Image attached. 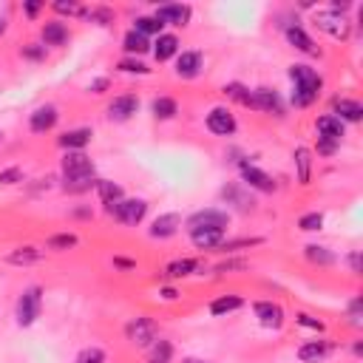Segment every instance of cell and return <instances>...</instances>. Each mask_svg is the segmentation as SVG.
Here are the masks:
<instances>
[{
    "mask_svg": "<svg viewBox=\"0 0 363 363\" xmlns=\"http://www.w3.org/2000/svg\"><path fill=\"white\" fill-rule=\"evenodd\" d=\"M289 79H292V105L295 108H309L318 96H320V91H323V77L312 68V65H303V62H295V65H289Z\"/></svg>",
    "mask_w": 363,
    "mask_h": 363,
    "instance_id": "1",
    "label": "cell"
},
{
    "mask_svg": "<svg viewBox=\"0 0 363 363\" xmlns=\"http://www.w3.org/2000/svg\"><path fill=\"white\" fill-rule=\"evenodd\" d=\"M125 337L130 346L136 349H150L156 340H159V323L147 315H136L125 323Z\"/></svg>",
    "mask_w": 363,
    "mask_h": 363,
    "instance_id": "2",
    "label": "cell"
},
{
    "mask_svg": "<svg viewBox=\"0 0 363 363\" xmlns=\"http://www.w3.org/2000/svg\"><path fill=\"white\" fill-rule=\"evenodd\" d=\"M60 173H62V182L96 179V164L85 156V150H65L62 159H60Z\"/></svg>",
    "mask_w": 363,
    "mask_h": 363,
    "instance_id": "3",
    "label": "cell"
},
{
    "mask_svg": "<svg viewBox=\"0 0 363 363\" xmlns=\"http://www.w3.org/2000/svg\"><path fill=\"white\" fill-rule=\"evenodd\" d=\"M227 227H230V213L227 210H218V207L196 210L184 221V230L187 233H196V230H224L227 233Z\"/></svg>",
    "mask_w": 363,
    "mask_h": 363,
    "instance_id": "4",
    "label": "cell"
},
{
    "mask_svg": "<svg viewBox=\"0 0 363 363\" xmlns=\"http://www.w3.org/2000/svg\"><path fill=\"white\" fill-rule=\"evenodd\" d=\"M40 312H43V289H40V286L23 289V295L17 298V309H14L17 326H31V323H37Z\"/></svg>",
    "mask_w": 363,
    "mask_h": 363,
    "instance_id": "5",
    "label": "cell"
},
{
    "mask_svg": "<svg viewBox=\"0 0 363 363\" xmlns=\"http://www.w3.org/2000/svg\"><path fill=\"white\" fill-rule=\"evenodd\" d=\"M105 210H108V216H113L119 224L136 227V224L147 216V201H145V199H122V201H116V204H111V207H105Z\"/></svg>",
    "mask_w": 363,
    "mask_h": 363,
    "instance_id": "6",
    "label": "cell"
},
{
    "mask_svg": "<svg viewBox=\"0 0 363 363\" xmlns=\"http://www.w3.org/2000/svg\"><path fill=\"white\" fill-rule=\"evenodd\" d=\"M315 26L320 31H326L329 37H335V40H346L349 37V20H346V14H340L335 9L315 11Z\"/></svg>",
    "mask_w": 363,
    "mask_h": 363,
    "instance_id": "7",
    "label": "cell"
},
{
    "mask_svg": "<svg viewBox=\"0 0 363 363\" xmlns=\"http://www.w3.org/2000/svg\"><path fill=\"white\" fill-rule=\"evenodd\" d=\"M238 170H241V182H244V187L258 190V193H275V190H278L275 179H272L269 173H264L261 167L250 164L247 159H241V162H238Z\"/></svg>",
    "mask_w": 363,
    "mask_h": 363,
    "instance_id": "8",
    "label": "cell"
},
{
    "mask_svg": "<svg viewBox=\"0 0 363 363\" xmlns=\"http://www.w3.org/2000/svg\"><path fill=\"white\" fill-rule=\"evenodd\" d=\"M162 26H176V28H184L187 23H190V17H193V9L187 6V3H162L159 9H156V14H153Z\"/></svg>",
    "mask_w": 363,
    "mask_h": 363,
    "instance_id": "9",
    "label": "cell"
},
{
    "mask_svg": "<svg viewBox=\"0 0 363 363\" xmlns=\"http://www.w3.org/2000/svg\"><path fill=\"white\" fill-rule=\"evenodd\" d=\"M250 108L258 111V113L284 116V102H281L278 91H272V88H255V91H250Z\"/></svg>",
    "mask_w": 363,
    "mask_h": 363,
    "instance_id": "10",
    "label": "cell"
},
{
    "mask_svg": "<svg viewBox=\"0 0 363 363\" xmlns=\"http://www.w3.org/2000/svg\"><path fill=\"white\" fill-rule=\"evenodd\" d=\"M207 130L216 133V136H233V133L238 130V122H235V116H233L230 108L216 105V108L207 113Z\"/></svg>",
    "mask_w": 363,
    "mask_h": 363,
    "instance_id": "11",
    "label": "cell"
},
{
    "mask_svg": "<svg viewBox=\"0 0 363 363\" xmlns=\"http://www.w3.org/2000/svg\"><path fill=\"white\" fill-rule=\"evenodd\" d=\"M139 111V96L136 94H119L108 102V119L111 122H128Z\"/></svg>",
    "mask_w": 363,
    "mask_h": 363,
    "instance_id": "12",
    "label": "cell"
},
{
    "mask_svg": "<svg viewBox=\"0 0 363 363\" xmlns=\"http://www.w3.org/2000/svg\"><path fill=\"white\" fill-rule=\"evenodd\" d=\"M57 122H60V111H57V105H40V108H34L31 116H28V128H31V133H48V130L57 128Z\"/></svg>",
    "mask_w": 363,
    "mask_h": 363,
    "instance_id": "13",
    "label": "cell"
},
{
    "mask_svg": "<svg viewBox=\"0 0 363 363\" xmlns=\"http://www.w3.org/2000/svg\"><path fill=\"white\" fill-rule=\"evenodd\" d=\"M284 37H286V43L295 48V51H301V54H309V57H315V54H320V48L315 45V40L298 26V23H292V26H284Z\"/></svg>",
    "mask_w": 363,
    "mask_h": 363,
    "instance_id": "14",
    "label": "cell"
},
{
    "mask_svg": "<svg viewBox=\"0 0 363 363\" xmlns=\"http://www.w3.org/2000/svg\"><path fill=\"white\" fill-rule=\"evenodd\" d=\"M179 230H182V216H179V213H162V216H156V218L150 221L147 235H150V238H170V235H176Z\"/></svg>",
    "mask_w": 363,
    "mask_h": 363,
    "instance_id": "15",
    "label": "cell"
},
{
    "mask_svg": "<svg viewBox=\"0 0 363 363\" xmlns=\"http://www.w3.org/2000/svg\"><path fill=\"white\" fill-rule=\"evenodd\" d=\"M252 312H255L258 323L267 326V329H281L284 326V309L278 303H272V301H255Z\"/></svg>",
    "mask_w": 363,
    "mask_h": 363,
    "instance_id": "16",
    "label": "cell"
},
{
    "mask_svg": "<svg viewBox=\"0 0 363 363\" xmlns=\"http://www.w3.org/2000/svg\"><path fill=\"white\" fill-rule=\"evenodd\" d=\"M201 68H204L201 51H182V54H176V77L193 79V77L201 74Z\"/></svg>",
    "mask_w": 363,
    "mask_h": 363,
    "instance_id": "17",
    "label": "cell"
},
{
    "mask_svg": "<svg viewBox=\"0 0 363 363\" xmlns=\"http://www.w3.org/2000/svg\"><path fill=\"white\" fill-rule=\"evenodd\" d=\"M332 116H337L343 125L346 122H360L363 119V105L357 99H349V96H335L332 99Z\"/></svg>",
    "mask_w": 363,
    "mask_h": 363,
    "instance_id": "18",
    "label": "cell"
},
{
    "mask_svg": "<svg viewBox=\"0 0 363 363\" xmlns=\"http://www.w3.org/2000/svg\"><path fill=\"white\" fill-rule=\"evenodd\" d=\"M315 130H318V139H329V142H337V145L346 136V125L337 116H332V113L318 116L315 119Z\"/></svg>",
    "mask_w": 363,
    "mask_h": 363,
    "instance_id": "19",
    "label": "cell"
},
{
    "mask_svg": "<svg viewBox=\"0 0 363 363\" xmlns=\"http://www.w3.org/2000/svg\"><path fill=\"white\" fill-rule=\"evenodd\" d=\"M40 37H43V45L60 48V45H65V43L71 40V31H68V26H65L62 20H48V23H43Z\"/></svg>",
    "mask_w": 363,
    "mask_h": 363,
    "instance_id": "20",
    "label": "cell"
},
{
    "mask_svg": "<svg viewBox=\"0 0 363 363\" xmlns=\"http://www.w3.org/2000/svg\"><path fill=\"white\" fill-rule=\"evenodd\" d=\"M329 352H332L329 340H306V343L298 346V360L301 363H320Z\"/></svg>",
    "mask_w": 363,
    "mask_h": 363,
    "instance_id": "21",
    "label": "cell"
},
{
    "mask_svg": "<svg viewBox=\"0 0 363 363\" xmlns=\"http://www.w3.org/2000/svg\"><path fill=\"white\" fill-rule=\"evenodd\" d=\"M150 51H153V57H156V62H167L170 57H176L179 54V37L176 34H159L156 37V43H150Z\"/></svg>",
    "mask_w": 363,
    "mask_h": 363,
    "instance_id": "22",
    "label": "cell"
},
{
    "mask_svg": "<svg viewBox=\"0 0 363 363\" xmlns=\"http://www.w3.org/2000/svg\"><path fill=\"white\" fill-rule=\"evenodd\" d=\"M91 136H94L91 128H71V130H65V133L57 139V145H60L62 150H85V145L91 142Z\"/></svg>",
    "mask_w": 363,
    "mask_h": 363,
    "instance_id": "23",
    "label": "cell"
},
{
    "mask_svg": "<svg viewBox=\"0 0 363 363\" xmlns=\"http://www.w3.org/2000/svg\"><path fill=\"white\" fill-rule=\"evenodd\" d=\"M221 199H224L227 204H233V207L244 210V213L255 207V199L244 190V184H227V187H221Z\"/></svg>",
    "mask_w": 363,
    "mask_h": 363,
    "instance_id": "24",
    "label": "cell"
},
{
    "mask_svg": "<svg viewBox=\"0 0 363 363\" xmlns=\"http://www.w3.org/2000/svg\"><path fill=\"white\" fill-rule=\"evenodd\" d=\"M292 162H295V173H298V184H309V179H312V150L309 147H303V145H298L295 150H292Z\"/></svg>",
    "mask_w": 363,
    "mask_h": 363,
    "instance_id": "25",
    "label": "cell"
},
{
    "mask_svg": "<svg viewBox=\"0 0 363 363\" xmlns=\"http://www.w3.org/2000/svg\"><path fill=\"white\" fill-rule=\"evenodd\" d=\"M204 264L196 261V258H179V261H170L164 267V278H187V275H201Z\"/></svg>",
    "mask_w": 363,
    "mask_h": 363,
    "instance_id": "26",
    "label": "cell"
},
{
    "mask_svg": "<svg viewBox=\"0 0 363 363\" xmlns=\"http://www.w3.org/2000/svg\"><path fill=\"white\" fill-rule=\"evenodd\" d=\"M96 196H99V201H102L105 207H111V204H116V201H122V199H125V190H122V184H119V182L96 179Z\"/></svg>",
    "mask_w": 363,
    "mask_h": 363,
    "instance_id": "27",
    "label": "cell"
},
{
    "mask_svg": "<svg viewBox=\"0 0 363 363\" xmlns=\"http://www.w3.org/2000/svg\"><path fill=\"white\" fill-rule=\"evenodd\" d=\"M224 235H227L224 230H196L190 233V241L196 250H216L224 241Z\"/></svg>",
    "mask_w": 363,
    "mask_h": 363,
    "instance_id": "28",
    "label": "cell"
},
{
    "mask_svg": "<svg viewBox=\"0 0 363 363\" xmlns=\"http://www.w3.org/2000/svg\"><path fill=\"white\" fill-rule=\"evenodd\" d=\"M122 48H125L128 57H139V54H147V51H150V40H147L145 34H139V31L130 28V31L122 37Z\"/></svg>",
    "mask_w": 363,
    "mask_h": 363,
    "instance_id": "29",
    "label": "cell"
},
{
    "mask_svg": "<svg viewBox=\"0 0 363 363\" xmlns=\"http://www.w3.org/2000/svg\"><path fill=\"white\" fill-rule=\"evenodd\" d=\"M244 306V298L241 295H218L216 301H210V315L213 318H221V315H230L235 309Z\"/></svg>",
    "mask_w": 363,
    "mask_h": 363,
    "instance_id": "30",
    "label": "cell"
},
{
    "mask_svg": "<svg viewBox=\"0 0 363 363\" xmlns=\"http://www.w3.org/2000/svg\"><path fill=\"white\" fill-rule=\"evenodd\" d=\"M150 113H153V119L167 122V119H173V116L179 113V102H176L173 96H156V99L150 102Z\"/></svg>",
    "mask_w": 363,
    "mask_h": 363,
    "instance_id": "31",
    "label": "cell"
},
{
    "mask_svg": "<svg viewBox=\"0 0 363 363\" xmlns=\"http://www.w3.org/2000/svg\"><path fill=\"white\" fill-rule=\"evenodd\" d=\"M79 17H85L88 23H94V26H111L113 20H116V11L113 9H108V6H91V9H82V14Z\"/></svg>",
    "mask_w": 363,
    "mask_h": 363,
    "instance_id": "32",
    "label": "cell"
},
{
    "mask_svg": "<svg viewBox=\"0 0 363 363\" xmlns=\"http://www.w3.org/2000/svg\"><path fill=\"white\" fill-rule=\"evenodd\" d=\"M43 258V252L37 250V247H17V250H11L9 255H6V261L9 264H14V267H26V264H37Z\"/></svg>",
    "mask_w": 363,
    "mask_h": 363,
    "instance_id": "33",
    "label": "cell"
},
{
    "mask_svg": "<svg viewBox=\"0 0 363 363\" xmlns=\"http://www.w3.org/2000/svg\"><path fill=\"white\" fill-rule=\"evenodd\" d=\"M303 255H306L309 264H318V267H332L335 264V252H329L320 244H306L303 247Z\"/></svg>",
    "mask_w": 363,
    "mask_h": 363,
    "instance_id": "34",
    "label": "cell"
},
{
    "mask_svg": "<svg viewBox=\"0 0 363 363\" xmlns=\"http://www.w3.org/2000/svg\"><path fill=\"white\" fill-rule=\"evenodd\" d=\"M79 244V238L74 233H54L45 238V247L54 250V252H65V250H74Z\"/></svg>",
    "mask_w": 363,
    "mask_h": 363,
    "instance_id": "35",
    "label": "cell"
},
{
    "mask_svg": "<svg viewBox=\"0 0 363 363\" xmlns=\"http://www.w3.org/2000/svg\"><path fill=\"white\" fill-rule=\"evenodd\" d=\"M258 244H264V238H224L216 247V252H235V250H247V247H258Z\"/></svg>",
    "mask_w": 363,
    "mask_h": 363,
    "instance_id": "36",
    "label": "cell"
},
{
    "mask_svg": "<svg viewBox=\"0 0 363 363\" xmlns=\"http://www.w3.org/2000/svg\"><path fill=\"white\" fill-rule=\"evenodd\" d=\"M162 28H164V26H162L153 14H142V17L133 20V31H139V34H145V37H147V34H162Z\"/></svg>",
    "mask_w": 363,
    "mask_h": 363,
    "instance_id": "37",
    "label": "cell"
},
{
    "mask_svg": "<svg viewBox=\"0 0 363 363\" xmlns=\"http://www.w3.org/2000/svg\"><path fill=\"white\" fill-rule=\"evenodd\" d=\"M170 357H173V343L159 337V340L150 346V363H170Z\"/></svg>",
    "mask_w": 363,
    "mask_h": 363,
    "instance_id": "38",
    "label": "cell"
},
{
    "mask_svg": "<svg viewBox=\"0 0 363 363\" xmlns=\"http://www.w3.org/2000/svg\"><path fill=\"white\" fill-rule=\"evenodd\" d=\"M224 94H227L230 99H235L238 105L250 108V88H247V85H241V82H227V85H224Z\"/></svg>",
    "mask_w": 363,
    "mask_h": 363,
    "instance_id": "39",
    "label": "cell"
},
{
    "mask_svg": "<svg viewBox=\"0 0 363 363\" xmlns=\"http://www.w3.org/2000/svg\"><path fill=\"white\" fill-rule=\"evenodd\" d=\"M116 68H119L122 74H139V77L150 74V68H147L142 60H136V57H125V60H119V62H116Z\"/></svg>",
    "mask_w": 363,
    "mask_h": 363,
    "instance_id": "40",
    "label": "cell"
},
{
    "mask_svg": "<svg viewBox=\"0 0 363 363\" xmlns=\"http://www.w3.org/2000/svg\"><path fill=\"white\" fill-rule=\"evenodd\" d=\"M323 227V216L315 210V213H303L301 218H298V230H303V233H318Z\"/></svg>",
    "mask_w": 363,
    "mask_h": 363,
    "instance_id": "41",
    "label": "cell"
},
{
    "mask_svg": "<svg viewBox=\"0 0 363 363\" xmlns=\"http://www.w3.org/2000/svg\"><path fill=\"white\" fill-rule=\"evenodd\" d=\"M74 363H105V352L99 346H85V349L77 352Z\"/></svg>",
    "mask_w": 363,
    "mask_h": 363,
    "instance_id": "42",
    "label": "cell"
},
{
    "mask_svg": "<svg viewBox=\"0 0 363 363\" xmlns=\"http://www.w3.org/2000/svg\"><path fill=\"white\" fill-rule=\"evenodd\" d=\"M51 9H54L57 14H68V17H79V14H82V6L74 3V0H54Z\"/></svg>",
    "mask_w": 363,
    "mask_h": 363,
    "instance_id": "43",
    "label": "cell"
},
{
    "mask_svg": "<svg viewBox=\"0 0 363 363\" xmlns=\"http://www.w3.org/2000/svg\"><path fill=\"white\" fill-rule=\"evenodd\" d=\"M349 323L352 326H363V298L360 295H354L349 301Z\"/></svg>",
    "mask_w": 363,
    "mask_h": 363,
    "instance_id": "44",
    "label": "cell"
},
{
    "mask_svg": "<svg viewBox=\"0 0 363 363\" xmlns=\"http://www.w3.org/2000/svg\"><path fill=\"white\" fill-rule=\"evenodd\" d=\"M23 57L31 60V62H40V60H45V45L43 43H28V45H23Z\"/></svg>",
    "mask_w": 363,
    "mask_h": 363,
    "instance_id": "45",
    "label": "cell"
},
{
    "mask_svg": "<svg viewBox=\"0 0 363 363\" xmlns=\"http://www.w3.org/2000/svg\"><path fill=\"white\" fill-rule=\"evenodd\" d=\"M295 323H298V326H306V329H315V332H323V320H320V318H312V315H306V312H301V315L295 318Z\"/></svg>",
    "mask_w": 363,
    "mask_h": 363,
    "instance_id": "46",
    "label": "cell"
},
{
    "mask_svg": "<svg viewBox=\"0 0 363 363\" xmlns=\"http://www.w3.org/2000/svg\"><path fill=\"white\" fill-rule=\"evenodd\" d=\"M17 182H23V170H20V167H6V170H0V184H17Z\"/></svg>",
    "mask_w": 363,
    "mask_h": 363,
    "instance_id": "47",
    "label": "cell"
},
{
    "mask_svg": "<svg viewBox=\"0 0 363 363\" xmlns=\"http://www.w3.org/2000/svg\"><path fill=\"white\" fill-rule=\"evenodd\" d=\"M235 269H247V261L244 258H230V261H221L216 267V272H235Z\"/></svg>",
    "mask_w": 363,
    "mask_h": 363,
    "instance_id": "48",
    "label": "cell"
},
{
    "mask_svg": "<svg viewBox=\"0 0 363 363\" xmlns=\"http://www.w3.org/2000/svg\"><path fill=\"white\" fill-rule=\"evenodd\" d=\"M346 264H349L352 275H360V272H363V258H360V252H357V250L346 255Z\"/></svg>",
    "mask_w": 363,
    "mask_h": 363,
    "instance_id": "49",
    "label": "cell"
},
{
    "mask_svg": "<svg viewBox=\"0 0 363 363\" xmlns=\"http://www.w3.org/2000/svg\"><path fill=\"white\" fill-rule=\"evenodd\" d=\"M43 6H45V3H40V0H26V3H23V11H26V17H37V14L43 11Z\"/></svg>",
    "mask_w": 363,
    "mask_h": 363,
    "instance_id": "50",
    "label": "cell"
},
{
    "mask_svg": "<svg viewBox=\"0 0 363 363\" xmlns=\"http://www.w3.org/2000/svg\"><path fill=\"white\" fill-rule=\"evenodd\" d=\"M337 150V142H329V139H318V153L323 156H332Z\"/></svg>",
    "mask_w": 363,
    "mask_h": 363,
    "instance_id": "51",
    "label": "cell"
},
{
    "mask_svg": "<svg viewBox=\"0 0 363 363\" xmlns=\"http://www.w3.org/2000/svg\"><path fill=\"white\" fill-rule=\"evenodd\" d=\"M108 85H111V82H108V77H96V79L88 85V91H91V94H102Z\"/></svg>",
    "mask_w": 363,
    "mask_h": 363,
    "instance_id": "52",
    "label": "cell"
},
{
    "mask_svg": "<svg viewBox=\"0 0 363 363\" xmlns=\"http://www.w3.org/2000/svg\"><path fill=\"white\" fill-rule=\"evenodd\" d=\"M113 267H119V269H136V261H128V258H113Z\"/></svg>",
    "mask_w": 363,
    "mask_h": 363,
    "instance_id": "53",
    "label": "cell"
},
{
    "mask_svg": "<svg viewBox=\"0 0 363 363\" xmlns=\"http://www.w3.org/2000/svg\"><path fill=\"white\" fill-rule=\"evenodd\" d=\"M159 295H162L164 301H176V298H179V289H173V286H162Z\"/></svg>",
    "mask_w": 363,
    "mask_h": 363,
    "instance_id": "54",
    "label": "cell"
},
{
    "mask_svg": "<svg viewBox=\"0 0 363 363\" xmlns=\"http://www.w3.org/2000/svg\"><path fill=\"white\" fill-rule=\"evenodd\" d=\"M352 352H354V354H363V343H360V340H354V346H352Z\"/></svg>",
    "mask_w": 363,
    "mask_h": 363,
    "instance_id": "55",
    "label": "cell"
},
{
    "mask_svg": "<svg viewBox=\"0 0 363 363\" xmlns=\"http://www.w3.org/2000/svg\"><path fill=\"white\" fill-rule=\"evenodd\" d=\"M182 363H210V360H199V357H187V360H182Z\"/></svg>",
    "mask_w": 363,
    "mask_h": 363,
    "instance_id": "56",
    "label": "cell"
},
{
    "mask_svg": "<svg viewBox=\"0 0 363 363\" xmlns=\"http://www.w3.org/2000/svg\"><path fill=\"white\" fill-rule=\"evenodd\" d=\"M0 34H6V17H0Z\"/></svg>",
    "mask_w": 363,
    "mask_h": 363,
    "instance_id": "57",
    "label": "cell"
},
{
    "mask_svg": "<svg viewBox=\"0 0 363 363\" xmlns=\"http://www.w3.org/2000/svg\"><path fill=\"white\" fill-rule=\"evenodd\" d=\"M0 142H3V133H0Z\"/></svg>",
    "mask_w": 363,
    "mask_h": 363,
    "instance_id": "58",
    "label": "cell"
}]
</instances>
